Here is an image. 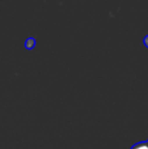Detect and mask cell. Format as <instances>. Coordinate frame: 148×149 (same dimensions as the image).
Instances as JSON below:
<instances>
[{"instance_id":"obj_1","label":"cell","mask_w":148,"mask_h":149,"mask_svg":"<svg viewBox=\"0 0 148 149\" xmlns=\"http://www.w3.org/2000/svg\"><path fill=\"white\" fill-rule=\"evenodd\" d=\"M35 45H36V41H35L34 38H28L26 41V44H24L26 49H33L35 47Z\"/></svg>"},{"instance_id":"obj_2","label":"cell","mask_w":148,"mask_h":149,"mask_svg":"<svg viewBox=\"0 0 148 149\" xmlns=\"http://www.w3.org/2000/svg\"><path fill=\"white\" fill-rule=\"evenodd\" d=\"M132 149H148V144L147 143H139V144H136L135 146H133Z\"/></svg>"},{"instance_id":"obj_3","label":"cell","mask_w":148,"mask_h":149,"mask_svg":"<svg viewBox=\"0 0 148 149\" xmlns=\"http://www.w3.org/2000/svg\"><path fill=\"white\" fill-rule=\"evenodd\" d=\"M143 43H144L145 47L148 48V35L144 37V39H143Z\"/></svg>"},{"instance_id":"obj_4","label":"cell","mask_w":148,"mask_h":149,"mask_svg":"<svg viewBox=\"0 0 148 149\" xmlns=\"http://www.w3.org/2000/svg\"><path fill=\"white\" fill-rule=\"evenodd\" d=\"M147 144H148V143H147Z\"/></svg>"}]
</instances>
